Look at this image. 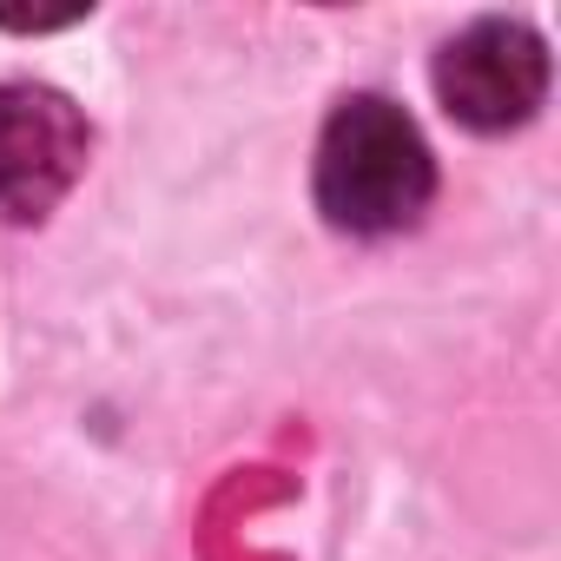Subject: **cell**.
<instances>
[{
  "instance_id": "6da1fadb",
  "label": "cell",
  "mask_w": 561,
  "mask_h": 561,
  "mask_svg": "<svg viewBox=\"0 0 561 561\" xmlns=\"http://www.w3.org/2000/svg\"><path fill=\"white\" fill-rule=\"evenodd\" d=\"M436 192V159L403 106L383 93H357L331 113L318 146V205L337 231L383 238L423 218Z\"/></svg>"
},
{
  "instance_id": "7a4b0ae2",
  "label": "cell",
  "mask_w": 561,
  "mask_h": 561,
  "mask_svg": "<svg viewBox=\"0 0 561 561\" xmlns=\"http://www.w3.org/2000/svg\"><path fill=\"white\" fill-rule=\"evenodd\" d=\"M87 172V119L54 87H0V218L41 225Z\"/></svg>"
},
{
  "instance_id": "3957f363",
  "label": "cell",
  "mask_w": 561,
  "mask_h": 561,
  "mask_svg": "<svg viewBox=\"0 0 561 561\" xmlns=\"http://www.w3.org/2000/svg\"><path fill=\"white\" fill-rule=\"evenodd\" d=\"M436 93L462 126L508 133L548 93V47L522 21H476L436 54Z\"/></svg>"
}]
</instances>
